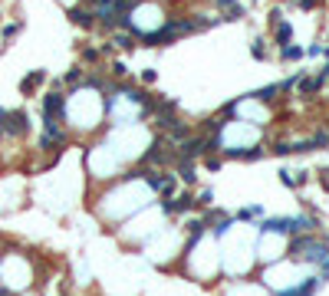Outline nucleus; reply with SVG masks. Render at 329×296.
Here are the masks:
<instances>
[{"mask_svg": "<svg viewBox=\"0 0 329 296\" xmlns=\"http://www.w3.org/2000/svg\"><path fill=\"white\" fill-rule=\"evenodd\" d=\"M326 244L323 241H313V237H300V241H293L290 247V257L293 260H310V263H323L326 260Z\"/></svg>", "mask_w": 329, "mask_h": 296, "instance_id": "1", "label": "nucleus"}, {"mask_svg": "<svg viewBox=\"0 0 329 296\" xmlns=\"http://www.w3.org/2000/svg\"><path fill=\"white\" fill-rule=\"evenodd\" d=\"M26 132H30V115H26L23 109H17V112H7L4 135H10V138H23Z\"/></svg>", "mask_w": 329, "mask_h": 296, "instance_id": "2", "label": "nucleus"}, {"mask_svg": "<svg viewBox=\"0 0 329 296\" xmlns=\"http://www.w3.org/2000/svg\"><path fill=\"white\" fill-rule=\"evenodd\" d=\"M63 112H66V96L63 93H46L43 96V119H56V122H59Z\"/></svg>", "mask_w": 329, "mask_h": 296, "instance_id": "3", "label": "nucleus"}, {"mask_svg": "<svg viewBox=\"0 0 329 296\" xmlns=\"http://www.w3.org/2000/svg\"><path fill=\"white\" fill-rule=\"evenodd\" d=\"M194 208V197L188 194V191H181L174 201H162V211L165 214H185V211H191Z\"/></svg>", "mask_w": 329, "mask_h": 296, "instance_id": "4", "label": "nucleus"}, {"mask_svg": "<svg viewBox=\"0 0 329 296\" xmlns=\"http://www.w3.org/2000/svg\"><path fill=\"white\" fill-rule=\"evenodd\" d=\"M204 224H207V227H214V234L221 237V234H227V227H230V224H234V221H230L227 214H221V211H207Z\"/></svg>", "mask_w": 329, "mask_h": 296, "instance_id": "5", "label": "nucleus"}, {"mask_svg": "<svg viewBox=\"0 0 329 296\" xmlns=\"http://www.w3.org/2000/svg\"><path fill=\"white\" fill-rule=\"evenodd\" d=\"M227 158H241V161H257L263 158V148H224Z\"/></svg>", "mask_w": 329, "mask_h": 296, "instance_id": "6", "label": "nucleus"}, {"mask_svg": "<svg viewBox=\"0 0 329 296\" xmlns=\"http://www.w3.org/2000/svg\"><path fill=\"white\" fill-rule=\"evenodd\" d=\"M263 234H290V217H270L260 224Z\"/></svg>", "mask_w": 329, "mask_h": 296, "instance_id": "7", "label": "nucleus"}, {"mask_svg": "<svg viewBox=\"0 0 329 296\" xmlns=\"http://www.w3.org/2000/svg\"><path fill=\"white\" fill-rule=\"evenodd\" d=\"M185 138H191V132H188L185 122H178V119H174V122L168 125V142H171V145H181Z\"/></svg>", "mask_w": 329, "mask_h": 296, "instance_id": "8", "label": "nucleus"}, {"mask_svg": "<svg viewBox=\"0 0 329 296\" xmlns=\"http://www.w3.org/2000/svg\"><path fill=\"white\" fill-rule=\"evenodd\" d=\"M296 89H300V96H303V99L316 96L319 89H323V76H313V79H300V82H296Z\"/></svg>", "mask_w": 329, "mask_h": 296, "instance_id": "9", "label": "nucleus"}, {"mask_svg": "<svg viewBox=\"0 0 329 296\" xmlns=\"http://www.w3.org/2000/svg\"><path fill=\"white\" fill-rule=\"evenodd\" d=\"M316 227V217H290V234H310Z\"/></svg>", "mask_w": 329, "mask_h": 296, "instance_id": "10", "label": "nucleus"}, {"mask_svg": "<svg viewBox=\"0 0 329 296\" xmlns=\"http://www.w3.org/2000/svg\"><path fill=\"white\" fill-rule=\"evenodd\" d=\"M43 79H46V73H43V69H33L30 76H23V82H20V93H23V96H30V93H33V89H37Z\"/></svg>", "mask_w": 329, "mask_h": 296, "instance_id": "11", "label": "nucleus"}, {"mask_svg": "<svg viewBox=\"0 0 329 296\" xmlns=\"http://www.w3.org/2000/svg\"><path fill=\"white\" fill-rule=\"evenodd\" d=\"M69 20H73L76 26H93L96 23V13H89V10H82V7H73V10H69Z\"/></svg>", "mask_w": 329, "mask_h": 296, "instance_id": "12", "label": "nucleus"}, {"mask_svg": "<svg viewBox=\"0 0 329 296\" xmlns=\"http://www.w3.org/2000/svg\"><path fill=\"white\" fill-rule=\"evenodd\" d=\"M178 161V178L185 181V185H194V181H198V174H194V165L191 161H181V158H174Z\"/></svg>", "mask_w": 329, "mask_h": 296, "instance_id": "13", "label": "nucleus"}, {"mask_svg": "<svg viewBox=\"0 0 329 296\" xmlns=\"http://www.w3.org/2000/svg\"><path fill=\"white\" fill-rule=\"evenodd\" d=\"M319 283H323V280H310V283H300L296 290H286V293H280V296H313Z\"/></svg>", "mask_w": 329, "mask_h": 296, "instance_id": "14", "label": "nucleus"}, {"mask_svg": "<svg viewBox=\"0 0 329 296\" xmlns=\"http://www.w3.org/2000/svg\"><path fill=\"white\" fill-rule=\"evenodd\" d=\"M290 40H293V26L286 23V20H280V23H277V43L280 46H290Z\"/></svg>", "mask_w": 329, "mask_h": 296, "instance_id": "15", "label": "nucleus"}, {"mask_svg": "<svg viewBox=\"0 0 329 296\" xmlns=\"http://www.w3.org/2000/svg\"><path fill=\"white\" fill-rule=\"evenodd\" d=\"M112 46L132 49V46H135V33H115V37H112Z\"/></svg>", "mask_w": 329, "mask_h": 296, "instance_id": "16", "label": "nucleus"}, {"mask_svg": "<svg viewBox=\"0 0 329 296\" xmlns=\"http://www.w3.org/2000/svg\"><path fill=\"white\" fill-rule=\"evenodd\" d=\"M300 56H303V49H300V46H283V53H280V60H300Z\"/></svg>", "mask_w": 329, "mask_h": 296, "instance_id": "17", "label": "nucleus"}, {"mask_svg": "<svg viewBox=\"0 0 329 296\" xmlns=\"http://www.w3.org/2000/svg\"><path fill=\"white\" fill-rule=\"evenodd\" d=\"M218 148H221V135H211V138H204V155L218 152Z\"/></svg>", "mask_w": 329, "mask_h": 296, "instance_id": "18", "label": "nucleus"}, {"mask_svg": "<svg viewBox=\"0 0 329 296\" xmlns=\"http://www.w3.org/2000/svg\"><path fill=\"white\" fill-rule=\"evenodd\" d=\"M237 217L241 221H254V217H260V208H244V211H237Z\"/></svg>", "mask_w": 329, "mask_h": 296, "instance_id": "19", "label": "nucleus"}, {"mask_svg": "<svg viewBox=\"0 0 329 296\" xmlns=\"http://www.w3.org/2000/svg\"><path fill=\"white\" fill-rule=\"evenodd\" d=\"M313 148H329V135L326 132H316V135H313Z\"/></svg>", "mask_w": 329, "mask_h": 296, "instance_id": "20", "label": "nucleus"}, {"mask_svg": "<svg viewBox=\"0 0 329 296\" xmlns=\"http://www.w3.org/2000/svg\"><path fill=\"white\" fill-rule=\"evenodd\" d=\"M277 89H280V86H267V89H257V93H250V96H257V99H263V102H267V99L274 96Z\"/></svg>", "mask_w": 329, "mask_h": 296, "instance_id": "21", "label": "nucleus"}, {"mask_svg": "<svg viewBox=\"0 0 329 296\" xmlns=\"http://www.w3.org/2000/svg\"><path fill=\"white\" fill-rule=\"evenodd\" d=\"M158 191H162V194H174V178H171V174H165V181H162Z\"/></svg>", "mask_w": 329, "mask_h": 296, "instance_id": "22", "label": "nucleus"}, {"mask_svg": "<svg viewBox=\"0 0 329 296\" xmlns=\"http://www.w3.org/2000/svg\"><path fill=\"white\" fill-rule=\"evenodd\" d=\"M204 227H207L204 221H191V224H188V234H191V237H198V234H201V230H204Z\"/></svg>", "mask_w": 329, "mask_h": 296, "instance_id": "23", "label": "nucleus"}, {"mask_svg": "<svg viewBox=\"0 0 329 296\" xmlns=\"http://www.w3.org/2000/svg\"><path fill=\"white\" fill-rule=\"evenodd\" d=\"M211 201H214V194H211V191H201V197H198L194 204H201V208H211Z\"/></svg>", "mask_w": 329, "mask_h": 296, "instance_id": "24", "label": "nucleus"}, {"mask_svg": "<svg viewBox=\"0 0 329 296\" xmlns=\"http://www.w3.org/2000/svg\"><path fill=\"white\" fill-rule=\"evenodd\" d=\"M274 152H277V155H290V152H293V145H286V142H277V145H274Z\"/></svg>", "mask_w": 329, "mask_h": 296, "instance_id": "25", "label": "nucleus"}, {"mask_svg": "<svg viewBox=\"0 0 329 296\" xmlns=\"http://www.w3.org/2000/svg\"><path fill=\"white\" fill-rule=\"evenodd\" d=\"M79 76H82V69H79V66L69 69V73H66V82H79Z\"/></svg>", "mask_w": 329, "mask_h": 296, "instance_id": "26", "label": "nucleus"}, {"mask_svg": "<svg viewBox=\"0 0 329 296\" xmlns=\"http://www.w3.org/2000/svg\"><path fill=\"white\" fill-rule=\"evenodd\" d=\"M241 7H237V4H230V10H227V20H241Z\"/></svg>", "mask_w": 329, "mask_h": 296, "instance_id": "27", "label": "nucleus"}, {"mask_svg": "<svg viewBox=\"0 0 329 296\" xmlns=\"http://www.w3.org/2000/svg\"><path fill=\"white\" fill-rule=\"evenodd\" d=\"M254 56H257V60H263V56H267V49H263V40H257V43H254Z\"/></svg>", "mask_w": 329, "mask_h": 296, "instance_id": "28", "label": "nucleus"}, {"mask_svg": "<svg viewBox=\"0 0 329 296\" xmlns=\"http://www.w3.org/2000/svg\"><path fill=\"white\" fill-rule=\"evenodd\" d=\"M142 82H145V86H148V82H155V69H145V73H142Z\"/></svg>", "mask_w": 329, "mask_h": 296, "instance_id": "29", "label": "nucleus"}, {"mask_svg": "<svg viewBox=\"0 0 329 296\" xmlns=\"http://www.w3.org/2000/svg\"><path fill=\"white\" fill-rule=\"evenodd\" d=\"M112 73H115V76H125V73H129V66H125V63H115V66H112Z\"/></svg>", "mask_w": 329, "mask_h": 296, "instance_id": "30", "label": "nucleus"}, {"mask_svg": "<svg viewBox=\"0 0 329 296\" xmlns=\"http://www.w3.org/2000/svg\"><path fill=\"white\" fill-rule=\"evenodd\" d=\"M280 181H283V185H290V188H293V171H280Z\"/></svg>", "mask_w": 329, "mask_h": 296, "instance_id": "31", "label": "nucleus"}, {"mask_svg": "<svg viewBox=\"0 0 329 296\" xmlns=\"http://www.w3.org/2000/svg\"><path fill=\"white\" fill-rule=\"evenodd\" d=\"M82 60L93 63V60H99V53H96V49H86V53H82Z\"/></svg>", "mask_w": 329, "mask_h": 296, "instance_id": "32", "label": "nucleus"}, {"mask_svg": "<svg viewBox=\"0 0 329 296\" xmlns=\"http://www.w3.org/2000/svg\"><path fill=\"white\" fill-rule=\"evenodd\" d=\"M300 7H303V10H313V7H319V0H300Z\"/></svg>", "mask_w": 329, "mask_h": 296, "instance_id": "33", "label": "nucleus"}, {"mask_svg": "<svg viewBox=\"0 0 329 296\" xmlns=\"http://www.w3.org/2000/svg\"><path fill=\"white\" fill-rule=\"evenodd\" d=\"M218 4H221V7H227V4H237V0H218Z\"/></svg>", "mask_w": 329, "mask_h": 296, "instance_id": "34", "label": "nucleus"}, {"mask_svg": "<svg viewBox=\"0 0 329 296\" xmlns=\"http://www.w3.org/2000/svg\"><path fill=\"white\" fill-rule=\"evenodd\" d=\"M323 188H326V191H329V178H323Z\"/></svg>", "mask_w": 329, "mask_h": 296, "instance_id": "35", "label": "nucleus"}]
</instances>
